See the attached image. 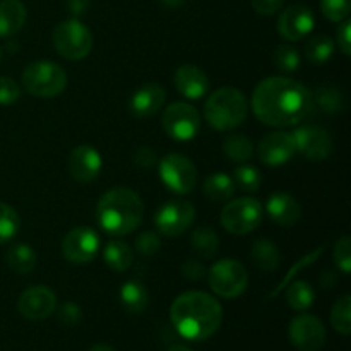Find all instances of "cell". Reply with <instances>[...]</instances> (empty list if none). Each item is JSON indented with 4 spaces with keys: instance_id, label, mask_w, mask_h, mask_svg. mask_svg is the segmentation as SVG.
I'll return each instance as SVG.
<instances>
[{
    "instance_id": "41",
    "label": "cell",
    "mask_w": 351,
    "mask_h": 351,
    "mask_svg": "<svg viewBox=\"0 0 351 351\" xmlns=\"http://www.w3.org/2000/svg\"><path fill=\"white\" fill-rule=\"evenodd\" d=\"M81 319L82 311L77 304H74V302H65V304L58 308V321L64 322L65 326L79 324Z\"/></svg>"
},
{
    "instance_id": "9",
    "label": "cell",
    "mask_w": 351,
    "mask_h": 351,
    "mask_svg": "<svg viewBox=\"0 0 351 351\" xmlns=\"http://www.w3.org/2000/svg\"><path fill=\"white\" fill-rule=\"evenodd\" d=\"M158 173L161 182L173 194H191L197 185V168L180 153H170L158 163Z\"/></svg>"
},
{
    "instance_id": "10",
    "label": "cell",
    "mask_w": 351,
    "mask_h": 351,
    "mask_svg": "<svg viewBox=\"0 0 351 351\" xmlns=\"http://www.w3.org/2000/svg\"><path fill=\"white\" fill-rule=\"evenodd\" d=\"M161 125L168 137L178 143L192 141L201 129V115L197 108L185 101L171 103L161 115Z\"/></svg>"
},
{
    "instance_id": "36",
    "label": "cell",
    "mask_w": 351,
    "mask_h": 351,
    "mask_svg": "<svg viewBox=\"0 0 351 351\" xmlns=\"http://www.w3.org/2000/svg\"><path fill=\"white\" fill-rule=\"evenodd\" d=\"M273 62L281 72H295L300 67V53L290 45H280L274 48Z\"/></svg>"
},
{
    "instance_id": "4",
    "label": "cell",
    "mask_w": 351,
    "mask_h": 351,
    "mask_svg": "<svg viewBox=\"0 0 351 351\" xmlns=\"http://www.w3.org/2000/svg\"><path fill=\"white\" fill-rule=\"evenodd\" d=\"M249 103L240 89L225 86L208 96L204 103V120L219 132H228L245 122Z\"/></svg>"
},
{
    "instance_id": "11",
    "label": "cell",
    "mask_w": 351,
    "mask_h": 351,
    "mask_svg": "<svg viewBox=\"0 0 351 351\" xmlns=\"http://www.w3.org/2000/svg\"><path fill=\"white\" fill-rule=\"evenodd\" d=\"M195 219V208L184 199L167 201L154 215V226L165 237H180L187 232Z\"/></svg>"
},
{
    "instance_id": "16",
    "label": "cell",
    "mask_w": 351,
    "mask_h": 351,
    "mask_svg": "<svg viewBox=\"0 0 351 351\" xmlns=\"http://www.w3.org/2000/svg\"><path fill=\"white\" fill-rule=\"evenodd\" d=\"M259 160L267 167H283L297 154V146L291 132L276 130L261 139L257 146Z\"/></svg>"
},
{
    "instance_id": "34",
    "label": "cell",
    "mask_w": 351,
    "mask_h": 351,
    "mask_svg": "<svg viewBox=\"0 0 351 351\" xmlns=\"http://www.w3.org/2000/svg\"><path fill=\"white\" fill-rule=\"evenodd\" d=\"M233 182H235V187L242 189L247 194H252V192L259 191L261 189L263 175H261V171L257 170L256 167L242 163L240 167L235 168V171H233Z\"/></svg>"
},
{
    "instance_id": "3",
    "label": "cell",
    "mask_w": 351,
    "mask_h": 351,
    "mask_svg": "<svg viewBox=\"0 0 351 351\" xmlns=\"http://www.w3.org/2000/svg\"><path fill=\"white\" fill-rule=\"evenodd\" d=\"M144 202L129 187H113L99 197L96 219L106 235L125 237L141 226L144 219Z\"/></svg>"
},
{
    "instance_id": "43",
    "label": "cell",
    "mask_w": 351,
    "mask_h": 351,
    "mask_svg": "<svg viewBox=\"0 0 351 351\" xmlns=\"http://www.w3.org/2000/svg\"><path fill=\"white\" fill-rule=\"evenodd\" d=\"M182 276L187 278L191 281H199L208 274V269H206L204 264L197 259H189L182 264Z\"/></svg>"
},
{
    "instance_id": "44",
    "label": "cell",
    "mask_w": 351,
    "mask_h": 351,
    "mask_svg": "<svg viewBox=\"0 0 351 351\" xmlns=\"http://www.w3.org/2000/svg\"><path fill=\"white\" fill-rule=\"evenodd\" d=\"M336 38H338V48L343 55L350 57L351 55V21L345 19L339 23L338 31H336Z\"/></svg>"
},
{
    "instance_id": "18",
    "label": "cell",
    "mask_w": 351,
    "mask_h": 351,
    "mask_svg": "<svg viewBox=\"0 0 351 351\" xmlns=\"http://www.w3.org/2000/svg\"><path fill=\"white\" fill-rule=\"evenodd\" d=\"M101 154L95 146L81 144V146L74 147L72 153L69 154V173L79 184H89V182L96 180L99 171H101Z\"/></svg>"
},
{
    "instance_id": "23",
    "label": "cell",
    "mask_w": 351,
    "mask_h": 351,
    "mask_svg": "<svg viewBox=\"0 0 351 351\" xmlns=\"http://www.w3.org/2000/svg\"><path fill=\"white\" fill-rule=\"evenodd\" d=\"M120 304L129 314H141L149 305V291L141 281L130 280L120 288Z\"/></svg>"
},
{
    "instance_id": "7",
    "label": "cell",
    "mask_w": 351,
    "mask_h": 351,
    "mask_svg": "<svg viewBox=\"0 0 351 351\" xmlns=\"http://www.w3.org/2000/svg\"><path fill=\"white\" fill-rule=\"evenodd\" d=\"M209 288L221 298H239L249 287L245 266L235 259H219L208 269Z\"/></svg>"
},
{
    "instance_id": "49",
    "label": "cell",
    "mask_w": 351,
    "mask_h": 351,
    "mask_svg": "<svg viewBox=\"0 0 351 351\" xmlns=\"http://www.w3.org/2000/svg\"><path fill=\"white\" fill-rule=\"evenodd\" d=\"M89 351H115V350L108 345H95L93 348H89Z\"/></svg>"
},
{
    "instance_id": "5",
    "label": "cell",
    "mask_w": 351,
    "mask_h": 351,
    "mask_svg": "<svg viewBox=\"0 0 351 351\" xmlns=\"http://www.w3.org/2000/svg\"><path fill=\"white\" fill-rule=\"evenodd\" d=\"M21 81H23V88L31 96L55 98L67 88V72L57 62L36 60L26 65Z\"/></svg>"
},
{
    "instance_id": "19",
    "label": "cell",
    "mask_w": 351,
    "mask_h": 351,
    "mask_svg": "<svg viewBox=\"0 0 351 351\" xmlns=\"http://www.w3.org/2000/svg\"><path fill=\"white\" fill-rule=\"evenodd\" d=\"M165 101H167V91L163 86L149 82L132 93L129 99V112L134 119H151L163 108Z\"/></svg>"
},
{
    "instance_id": "51",
    "label": "cell",
    "mask_w": 351,
    "mask_h": 351,
    "mask_svg": "<svg viewBox=\"0 0 351 351\" xmlns=\"http://www.w3.org/2000/svg\"><path fill=\"white\" fill-rule=\"evenodd\" d=\"M0 62H2V50H0Z\"/></svg>"
},
{
    "instance_id": "31",
    "label": "cell",
    "mask_w": 351,
    "mask_h": 351,
    "mask_svg": "<svg viewBox=\"0 0 351 351\" xmlns=\"http://www.w3.org/2000/svg\"><path fill=\"white\" fill-rule=\"evenodd\" d=\"M287 302L293 311L305 312L314 305L315 291L307 281H291L287 290Z\"/></svg>"
},
{
    "instance_id": "32",
    "label": "cell",
    "mask_w": 351,
    "mask_h": 351,
    "mask_svg": "<svg viewBox=\"0 0 351 351\" xmlns=\"http://www.w3.org/2000/svg\"><path fill=\"white\" fill-rule=\"evenodd\" d=\"M335 53V41L328 34H317L305 45V57L311 64L324 65Z\"/></svg>"
},
{
    "instance_id": "29",
    "label": "cell",
    "mask_w": 351,
    "mask_h": 351,
    "mask_svg": "<svg viewBox=\"0 0 351 351\" xmlns=\"http://www.w3.org/2000/svg\"><path fill=\"white\" fill-rule=\"evenodd\" d=\"M223 153L235 163H245L254 156V144L243 134H228L223 139Z\"/></svg>"
},
{
    "instance_id": "24",
    "label": "cell",
    "mask_w": 351,
    "mask_h": 351,
    "mask_svg": "<svg viewBox=\"0 0 351 351\" xmlns=\"http://www.w3.org/2000/svg\"><path fill=\"white\" fill-rule=\"evenodd\" d=\"M235 191L237 187L233 178L228 173H223V171L211 173L202 182V192H204V195L211 202L230 201L233 194H235Z\"/></svg>"
},
{
    "instance_id": "15",
    "label": "cell",
    "mask_w": 351,
    "mask_h": 351,
    "mask_svg": "<svg viewBox=\"0 0 351 351\" xmlns=\"http://www.w3.org/2000/svg\"><path fill=\"white\" fill-rule=\"evenodd\" d=\"M57 308V295L45 285L29 287L19 295L17 312L27 321H45Z\"/></svg>"
},
{
    "instance_id": "1",
    "label": "cell",
    "mask_w": 351,
    "mask_h": 351,
    "mask_svg": "<svg viewBox=\"0 0 351 351\" xmlns=\"http://www.w3.org/2000/svg\"><path fill=\"white\" fill-rule=\"evenodd\" d=\"M250 106L261 123L269 127H293L314 110L312 93L290 77H266L256 86Z\"/></svg>"
},
{
    "instance_id": "39",
    "label": "cell",
    "mask_w": 351,
    "mask_h": 351,
    "mask_svg": "<svg viewBox=\"0 0 351 351\" xmlns=\"http://www.w3.org/2000/svg\"><path fill=\"white\" fill-rule=\"evenodd\" d=\"M161 249V240L156 232H143L136 239V250L144 257H153Z\"/></svg>"
},
{
    "instance_id": "26",
    "label": "cell",
    "mask_w": 351,
    "mask_h": 351,
    "mask_svg": "<svg viewBox=\"0 0 351 351\" xmlns=\"http://www.w3.org/2000/svg\"><path fill=\"white\" fill-rule=\"evenodd\" d=\"M7 264L17 274H29L38 264V254L27 243H12L5 254Z\"/></svg>"
},
{
    "instance_id": "14",
    "label": "cell",
    "mask_w": 351,
    "mask_h": 351,
    "mask_svg": "<svg viewBox=\"0 0 351 351\" xmlns=\"http://www.w3.org/2000/svg\"><path fill=\"white\" fill-rule=\"evenodd\" d=\"M297 153L308 161H324L332 153V137L324 127L302 125L291 132Z\"/></svg>"
},
{
    "instance_id": "13",
    "label": "cell",
    "mask_w": 351,
    "mask_h": 351,
    "mask_svg": "<svg viewBox=\"0 0 351 351\" xmlns=\"http://www.w3.org/2000/svg\"><path fill=\"white\" fill-rule=\"evenodd\" d=\"M288 335L291 345L300 351H319L328 339V332L321 319L305 312L291 319Z\"/></svg>"
},
{
    "instance_id": "25",
    "label": "cell",
    "mask_w": 351,
    "mask_h": 351,
    "mask_svg": "<svg viewBox=\"0 0 351 351\" xmlns=\"http://www.w3.org/2000/svg\"><path fill=\"white\" fill-rule=\"evenodd\" d=\"M103 261L115 273H125L134 263V252L123 240H110L103 249Z\"/></svg>"
},
{
    "instance_id": "42",
    "label": "cell",
    "mask_w": 351,
    "mask_h": 351,
    "mask_svg": "<svg viewBox=\"0 0 351 351\" xmlns=\"http://www.w3.org/2000/svg\"><path fill=\"white\" fill-rule=\"evenodd\" d=\"M322 250H324V247H319V249H315L314 252H311V254H307V256H305V257H302V261H298V263L295 264L293 267H291V269H290V273L287 274V278H285V280L281 281L280 288H278V290L274 291V295H276L278 291L281 290V288H283V287H287V285L290 283L291 280H293V276H295V274H297V273H300V269H304V267H307L308 264H314L315 261L319 259V256H321V254H322Z\"/></svg>"
},
{
    "instance_id": "30",
    "label": "cell",
    "mask_w": 351,
    "mask_h": 351,
    "mask_svg": "<svg viewBox=\"0 0 351 351\" xmlns=\"http://www.w3.org/2000/svg\"><path fill=\"white\" fill-rule=\"evenodd\" d=\"M191 243L194 252L206 261L213 259L219 249L218 235L209 226H201V228L194 230L191 237Z\"/></svg>"
},
{
    "instance_id": "8",
    "label": "cell",
    "mask_w": 351,
    "mask_h": 351,
    "mask_svg": "<svg viewBox=\"0 0 351 351\" xmlns=\"http://www.w3.org/2000/svg\"><path fill=\"white\" fill-rule=\"evenodd\" d=\"M264 208L257 199L240 197L233 199L223 208L219 221L232 235H249L263 223Z\"/></svg>"
},
{
    "instance_id": "47",
    "label": "cell",
    "mask_w": 351,
    "mask_h": 351,
    "mask_svg": "<svg viewBox=\"0 0 351 351\" xmlns=\"http://www.w3.org/2000/svg\"><path fill=\"white\" fill-rule=\"evenodd\" d=\"M65 5H67V10L72 16L81 17L88 12L91 0H65Z\"/></svg>"
},
{
    "instance_id": "40",
    "label": "cell",
    "mask_w": 351,
    "mask_h": 351,
    "mask_svg": "<svg viewBox=\"0 0 351 351\" xmlns=\"http://www.w3.org/2000/svg\"><path fill=\"white\" fill-rule=\"evenodd\" d=\"M21 98V88L14 79L0 75V105H14Z\"/></svg>"
},
{
    "instance_id": "17",
    "label": "cell",
    "mask_w": 351,
    "mask_h": 351,
    "mask_svg": "<svg viewBox=\"0 0 351 351\" xmlns=\"http://www.w3.org/2000/svg\"><path fill=\"white\" fill-rule=\"evenodd\" d=\"M315 17L308 7L290 5L280 14L278 33L288 41H300L314 31Z\"/></svg>"
},
{
    "instance_id": "21",
    "label": "cell",
    "mask_w": 351,
    "mask_h": 351,
    "mask_svg": "<svg viewBox=\"0 0 351 351\" xmlns=\"http://www.w3.org/2000/svg\"><path fill=\"white\" fill-rule=\"evenodd\" d=\"M266 213L280 226H295L302 218V206L288 192H274L267 197Z\"/></svg>"
},
{
    "instance_id": "35",
    "label": "cell",
    "mask_w": 351,
    "mask_h": 351,
    "mask_svg": "<svg viewBox=\"0 0 351 351\" xmlns=\"http://www.w3.org/2000/svg\"><path fill=\"white\" fill-rule=\"evenodd\" d=\"M21 228V218L12 206L0 202V245L10 242Z\"/></svg>"
},
{
    "instance_id": "12",
    "label": "cell",
    "mask_w": 351,
    "mask_h": 351,
    "mask_svg": "<svg viewBox=\"0 0 351 351\" xmlns=\"http://www.w3.org/2000/svg\"><path fill=\"white\" fill-rule=\"evenodd\" d=\"M101 249L99 235L89 226L72 228L62 240V256L72 264H88L95 261Z\"/></svg>"
},
{
    "instance_id": "20",
    "label": "cell",
    "mask_w": 351,
    "mask_h": 351,
    "mask_svg": "<svg viewBox=\"0 0 351 351\" xmlns=\"http://www.w3.org/2000/svg\"><path fill=\"white\" fill-rule=\"evenodd\" d=\"M175 89L187 99H201L209 93V77L201 67L185 64L175 71Z\"/></svg>"
},
{
    "instance_id": "6",
    "label": "cell",
    "mask_w": 351,
    "mask_h": 351,
    "mask_svg": "<svg viewBox=\"0 0 351 351\" xmlns=\"http://www.w3.org/2000/svg\"><path fill=\"white\" fill-rule=\"evenodd\" d=\"M51 41L57 53L67 60H82L93 50L91 29L77 17L58 23L51 33Z\"/></svg>"
},
{
    "instance_id": "28",
    "label": "cell",
    "mask_w": 351,
    "mask_h": 351,
    "mask_svg": "<svg viewBox=\"0 0 351 351\" xmlns=\"http://www.w3.org/2000/svg\"><path fill=\"white\" fill-rule=\"evenodd\" d=\"M312 99H314V106H319L321 112L329 113V115L343 112L346 106L345 93L336 86H319L312 93Z\"/></svg>"
},
{
    "instance_id": "33",
    "label": "cell",
    "mask_w": 351,
    "mask_h": 351,
    "mask_svg": "<svg viewBox=\"0 0 351 351\" xmlns=\"http://www.w3.org/2000/svg\"><path fill=\"white\" fill-rule=\"evenodd\" d=\"M331 326L336 332L350 336L351 332V297L343 295L335 302L331 308Z\"/></svg>"
},
{
    "instance_id": "48",
    "label": "cell",
    "mask_w": 351,
    "mask_h": 351,
    "mask_svg": "<svg viewBox=\"0 0 351 351\" xmlns=\"http://www.w3.org/2000/svg\"><path fill=\"white\" fill-rule=\"evenodd\" d=\"M160 2L163 3V5L171 7V9H177V7L184 5V3L187 2V0H160Z\"/></svg>"
},
{
    "instance_id": "27",
    "label": "cell",
    "mask_w": 351,
    "mask_h": 351,
    "mask_svg": "<svg viewBox=\"0 0 351 351\" xmlns=\"http://www.w3.org/2000/svg\"><path fill=\"white\" fill-rule=\"evenodd\" d=\"M250 256H252L254 264H256L261 271H264V273L276 271L281 263L280 250H278V247L274 245V242H271L269 239L256 240V242L252 243V249H250Z\"/></svg>"
},
{
    "instance_id": "46",
    "label": "cell",
    "mask_w": 351,
    "mask_h": 351,
    "mask_svg": "<svg viewBox=\"0 0 351 351\" xmlns=\"http://www.w3.org/2000/svg\"><path fill=\"white\" fill-rule=\"evenodd\" d=\"M252 9L261 16H273L283 7L285 0H250Z\"/></svg>"
},
{
    "instance_id": "2",
    "label": "cell",
    "mask_w": 351,
    "mask_h": 351,
    "mask_svg": "<svg viewBox=\"0 0 351 351\" xmlns=\"http://www.w3.org/2000/svg\"><path fill=\"white\" fill-rule=\"evenodd\" d=\"M170 321L182 338L204 341L211 338L221 326L223 307L213 295L206 291H185L171 304Z\"/></svg>"
},
{
    "instance_id": "22",
    "label": "cell",
    "mask_w": 351,
    "mask_h": 351,
    "mask_svg": "<svg viewBox=\"0 0 351 351\" xmlns=\"http://www.w3.org/2000/svg\"><path fill=\"white\" fill-rule=\"evenodd\" d=\"M27 10L21 0L0 2V38H12L26 24Z\"/></svg>"
},
{
    "instance_id": "45",
    "label": "cell",
    "mask_w": 351,
    "mask_h": 351,
    "mask_svg": "<svg viewBox=\"0 0 351 351\" xmlns=\"http://www.w3.org/2000/svg\"><path fill=\"white\" fill-rule=\"evenodd\" d=\"M132 160H134V163L141 168H151L158 163L156 153H154L149 146L137 147L132 154Z\"/></svg>"
},
{
    "instance_id": "50",
    "label": "cell",
    "mask_w": 351,
    "mask_h": 351,
    "mask_svg": "<svg viewBox=\"0 0 351 351\" xmlns=\"http://www.w3.org/2000/svg\"><path fill=\"white\" fill-rule=\"evenodd\" d=\"M167 351H192V350L187 348V346H184V345H173V346H170Z\"/></svg>"
},
{
    "instance_id": "38",
    "label": "cell",
    "mask_w": 351,
    "mask_h": 351,
    "mask_svg": "<svg viewBox=\"0 0 351 351\" xmlns=\"http://www.w3.org/2000/svg\"><path fill=\"white\" fill-rule=\"evenodd\" d=\"M332 261L343 274L351 273V239L348 235L338 239L332 249Z\"/></svg>"
},
{
    "instance_id": "37",
    "label": "cell",
    "mask_w": 351,
    "mask_h": 351,
    "mask_svg": "<svg viewBox=\"0 0 351 351\" xmlns=\"http://www.w3.org/2000/svg\"><path fill=\"white\" fill-rule=\"evenodd\" d=\"M321 10L331 23H341L348 19L351 0H321Z\"/></svg>"
}]
</instances>
